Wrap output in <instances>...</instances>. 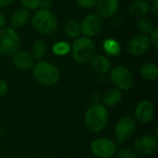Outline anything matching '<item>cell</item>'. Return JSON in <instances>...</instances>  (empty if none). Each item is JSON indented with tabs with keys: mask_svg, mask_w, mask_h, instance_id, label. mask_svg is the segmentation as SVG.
<instances>
[{
	"mask_svg": "<svg viewBox=\"0 0 158 158\" xmlns=\"http://www.w3.org/2000/svg\"><path fill=\"white\" fill-rule=\"evenodd\" d=\"M145 1H147V2L149 3V2H155L156 0H145Z\"/></svg>",
	"mask_w": 158,
	"mask_h": 158,
	"instance_id": "obj_34",
	"label": "cell"
},
{
	"mask_svg": "<svg viewBox=\"0 0 158 158\" xmlns=\"http://www.w3.org/2000/svg\"><path fill=\"white\" fill-rule=\"evenodd\" d=\"M122 98L121 91L117 88H111L107 90L103 95V102L106 106H117Z\"/></svg>",
	"mask_w": 158,
	"mask_h": 158,
	"instance_id": "obj_18",
	"label": "cell"
},
{
	"mask_svg": "<svg viewBox=\"0 0 158 158\" xmlns=\"http://www.w3.org/2000/svg\"><path fill=\"white\" fill-rule=\"evenodd\" d=\"M13 64L20 70H29L33 67L34 59L31 55L26 51H17L13 55Z\"/></svg>",
	"mask_w": 158,
	"mask_h": 158,
	"instance_id": "obj_14",
	"label": "cell"
},
{
	"mask_svg": "<svg viewBox=\"0 0 158 158\" xmlns=\"http://www.w3.org/2000/svg\"><path fill=\"white\" fill-rule=\"evenodd\" d=\"M91 66L93 69L98 73H106L111 69L109 59L103 55H94L91 59Z\"/></svg>",
	"mask_w": 158,
	"mask_h": 158,
	"instance_id": "obj_17",
	"label": "cell"
},
{
	"mask_svg": "<svg viewBox=\"0 0 158 158\" xmlns=\"http://www.w3.org/2000/svg\"><path fill=\"white\" fill-rule=\"evenodd\" d=\"M21 4L23 5L24 8H27L28 10H35L39 9L41 7L42 0H20Z\"/></svg>",
	"mask_w": 158,
	"mask_h": 158,
	"instance_id": "obj_25",
	"label": "cell"
},
{
	"mask_svg": "<svg viewBox=\"0 0 158 158\" xmlns=\"http://www.w3.org/2000/svg\"><path fill=\"white\" fill-rule=\"evenodd\" d=\"M98 0H76L77 5L81 8H91L96 5Z\"/></svg>",
	"mask_w": 158,
	"mask_h": 158,
	"instance_id": "obj_27",
	"label": "cell"
},
{
	"mask_svg": "<svg viewBox=\"0 0 158 158\" xmlns=\"http://www.w3.org/2000/svg\"><path fill=\"white\" fill-rule=\"evenodd\" d=\"M150 4L145 0H135L129 6V13L132 17L143 18L150 12Z\"/></svg>",
	"mask_w": 158,
	"mask_h": 158,
	"instance_id": "obj_15",
	"label": "cell"
},
{
	"mask_svg": "<svg viewBox=\"0 0 158 158\" xmlns=\"http://www.w3.org/2000/svg\"><path fill=\"white\" fill-rule=\"evenodd\" d=\"M103 49L105 53L109 56H117L121 52V46L119 43L115 39H106L104 41Z\"/></svg>",
	"mask_w": 158,
	"mask_h": 158,
	"instance_id": "obj_20",
	"label": "cell"
},
{
	"mask_svg": "<svg viewBox=\"0 0 158 158\" xmlns=\"http://www.w3.org/2000/svg\"><path fill=\"white\" fill-rule=\"evenodd\" d=\"M52 50L54 54H56V56H65L70 52L71 46L68 42L61 41V42H57L56 44H55L53 45Z\"/></svg>",
	"mask_w": 158,
	"mask_h": 158,
	"instance_id": "obj_24",
	"label": "cell"
},
{
	"mask_svg": "<svg viewBox=\"0 0 158 158\" xmlns=\"http://www.w3.org/2000/svg\"><path fill=\"white\" fill-rule=\"evenodd\" d=\"M65 33L70 38H78L81 34L80 23L74 19L69 20L65 25Z\"/></svg>",
	"mask_w": 158,
	"mask_h": 158,
	"instance_id": "obj_22",
	"label": "cell"
},
{
	"mask_svg": "<svg viewBox=\"0 0 158 158\" xmlns=\"http://www.w3.org/2000/svg\"><path fill=\"white\" fill-rule=\"evenodd\" d=\"M134 149L136 153H139L143 156L154 154L157 149V140L152 135L141 136L135 140Z\"/></svg>",
	"mask_w": 158,
	"mask_h": 158,
	"instance_id": "obj_11",
	"label": "cell"
},
{
	"mask_svg": "<svg viewBox=\"0 0 158 158\" xmlns=\"http://www.w3.org/2000/svg\"><path fill=\"white\" fill-rule=\"evenodd\" d=\"M47 51L46 44L43 40H37L31 47V56L33 59L41 60L44 58Z\"/></svg>",
	"mask_w": 158,
	"mask_h": 158,
	"instance_id": "obj_21",
	"label": "cell"
},
{
	"mask_svg": "<svg viewBox=\"0 0 158 158\" xmlns=\"http://www.w3.org/2000/svg\"><path fill=\"white\" fill-rule=\"evenodd\" d=\"M136 130V121L131 117H126L119 119L115 126V135L118 144H122L130 138Z\"/></svg>",
	"mask_w": 158,
	"mask_h": 158,
	"instance_id": "obj_8",
	"label": "cell"
},
{
	"mask_svg": "<svg viewBox=\"0 0 158 158\" xmlns=\"http://www.w3.org/2000/svg\"><path fill=\"white\" fill-rule=\"evenodd\" d=\"M20 46V38L13 28L0 29V53L5 56L14 55Z\"/></svg>",
	"mask_w": 158,
	"mask_h": 158,
	"instance_id": "obj_5",
	"label": "cell"
},
{
	"mask_svg": "<svg viewBox=\"0 0 158 158\" xmlns=\"http://www.w3.org/2000/svg\"><path fill=\"white\" fill-rule=\"evenodd\" d=\"M1 57H2V54L0 53V59H1Z\"/></svg>",
	"mask_w": 158,
	"mask_h": 158,
	"instance_id": "obj_36",
	"label": "cell"
},
{
	"mask_svg": "<svg viewBox=\"0 0 158 158\" xmlns=\"http://www.w3.org/2000/svg\"><path fill=\"white\" fill-rule=\"evenodd\" d=\"M7 92V84L6 82L0 78V97H3Z\"/></svg>",
	"mask_w": 158,
	"mask_h": 158,
	"instance_id": "obj_29",
	"label": "cell"
},
{
	"mask_svg": "<svg viewBox=\"0 0 158 158\" xmlns=\"http://www.w3.org/2000/svg\"><path fill=\"white\" fill-rule=\"evenodd\" d=\"M95 6L97 14L102 19H107L117 13L119 7V0H98Z\"/></svg>",
	"mask_w": 158,
	"mask_h": 158,
	"instance_id": "obj_13",
	"label": "cell"
},
{
	"mask_svg": "<svg viewBox=\"0 0 158 158\" xmlns=\"http://www.w3.org/2000/svg\"><path fill=\"white\" fill-rule=\"evenodd\" d=\"M134 115H135L137 121H139L140 123H143V124L149 123L155 116L154 105L148 100L140 102L138 106H136Z\"/></svg>",
	"mask_w": 158,
	"mask_h": 158,
	"instance_id": "obj_12",
	"label": "cell"
},
{
	"mask_svg": "<svg viewBox=\"0 0 158 158\" xmlns=\"http://www.w3.org/2000/svg\"><path fill=\"white\" fill-rule=\"evenodd\" d=\"M53 6L52 0H42L41 3V8H45V9H50Z\"/></svg>",
	"mask_w": 158,
	"mask_h": 158,
	"instance_id": "obj_31",
	"label": "cell"
},
{
	"mask_svg": "<svg viewBox=\"0 0 158 158\" xmlns=\"http://www.w3.org/2000/svg\"><path fill=\"white\" fill-rule=\"evenodd\" d=\"M30 11L27 8H19L14 12L11 17V26L13 29H19L24 27L30 20Z\"/></svg>",
	"mask_w": 158,
	"mask_h": 158,
	"instance_id": "obj_16",
	"label": "cell"
},
{
	"mask_svg": "<svg viewBox=\"0 0 158 158\" xmlns=\"http://www.w3.org/2000/svg\"><path fill=\"white\" fill-rule=\"evenodd\" d=\"M151 43L147 35L137 34L133 36L128 43L127 51L131 56H141L150 48Z\"/></svg>",
	"mask_w": 158,
	"mask_h": 158,
	"instance_id": "obj_10",
	"label": "cell"
},
{
	"mask_svg": "<svg viewBox=\"0 0 158 158\" xmlns=\"http://www.w3.org/2000/svg\"><path fill=\"white\" fill-rule=\"evenodd\" d=\"M137 28L142 32V34L147 35L151 34V32L155 30V24L148 18H140L137 21Z\"/></svg>",
	"mask_w": 158,
	"mask_h": 158,
	"instance_id": "obj_23",
	"label": "cell"
},
{
	"mask_svg": "<svg viewBox=\"0 0 158 158\" xmlns=\"http://www.w3.org/2000/svg\"><path fill=\"white\" fill-rule=\"evenodd\" d=\"M140 74L147 81H156L158 78V68L154 63H144L140 68Z\"/></svg>",
	"mask_w": 158,
	"mask_h": 158,
	"instance_id": "obj_19",
	"label": "cell"
},
{
	"mask_svg": "<svg viewBox=\"0 0 158 158\" xmlns=\"http://www.w3.org/2000/svg\"><path fill=\"white\" fill-rule=\"evenodd\" d=\"M15 0H0V7H6L11 5Z\"/></svg>",
	"mask_w": 158,
	"mask_h": 158,
	"instance_id": "obj_32",
	"label": "cell"
},
{
	"mask_svg": "<svg viewBox=\"0 0 158 158\" xmlns=\"http://www.w3.org/2000/svg\"><path fill=\"white\" fill-rule=\"evenodd\" d=\"M1 132H2V129H1V125H0V136H1Z\"/></svg>",
	"mask_w": 158,
	"mask_h": 158,
	"instance_id": "obj_35",
	"label": "cell"
},
{
	"mask_svg": "<svg viewBox=\"0 0 158 158\" xmlns=\"http://www.w3.org/2000/svg\"><path fill=\"white\" fill-rule=\"evenodd\" d=\"M118 158H138V155L134 150L122 148L118 152Z\"/></svg>",
	"mask_w": 158,
	"mask_h": 158,
	"instance_id": "obj_26",
	"label": "cell"
},
{
	"mask_svg": "<svg viewBox=\"0 0 158 158\" xmlns=\"http://www.w3.org/2000/svg\"><path fill=\"white\" fill-rule=\"evenodd\" d=\"M71 53L74 60L79 64H86L95 55L96 47L91 38L82 36L74 40L71 46Z\"/></svg>",
	"mask_w": 158,
	"mask_h": 158,
	"instance_id": "obj_3",
	"label": "cell"
},
{
	"mask_svg": "<svg viewBox=\"0 0 158 158\" xmlns=\"http://www.w3.org/2000/svg\"><path fill=\"white\" fill-rule=\"evenodd\" d=\"M6 24V18L5 16L2 14V12H0V29H2Z\"/></svg>",
	"mask_w": 158,
	"mask_h": 158,
	"instance_id": "obj_33",
	"label": "cell"
},
{
	"mask_svg": "<svg viewBox=\"0 0 158 158\" xmlns=\"http://www.w3.org/2000/svg\"><path fill=\"white\" fill-rule=\"evenodd\" d=\"M84 119L86 126L91 131L100 132L106 126L108 113L104 106L100 104H94L87 109Z\"/></svg>",
	"mask_w": 158,
	"mask_h": 158,
	"instance_id": "obj_4",
	"label": "cell"
},
{
	"mask_svg": "<svg viewBox=\"0 0 158 158\" xmlns=\"http://www.w3.org/2000/svg\"><path fill=\"white\" fill-rule=\"evenodd\" d=\"M35 81L43 86H53L60 80L58 69L48 61H39L32 69Z\"/></svg>",
	"mask_w": 158,
	"mask_h": 158,
	"instance_id": "obj_2",
	"label": "cell"
},
{
	"mask_svg": "<svg viewBox=\"0 0 158 158\" xmlns=\"http://www.w3.org/2000/svg\"><path fill=\"white\" fill-rule=\"evenodd\" d=\"M149 39H150V43H151V44H152L156 49H158V29L157 28H155V30L151 32Z\"/></svg>",
	"mask_w": 158,
	"mask_h": 158,
	"instance_id": "obj_28",
	"label": "cell"
},
{
	"mask_svg": "<svg viewBox=\"0 0 158 158\" xmlns=\"http://www.w3.org/2000/svg\"><path fill=\"white\" fill-rule=\"evenodd\" d=\"M93 154L99 158H111L118 151V147L113 141L106 138L97 139L91 145Z\"/></svg>",
	"mask_w": 158,
	"mask_h": 158,
	"instance_id": "obj_9",
	"label": "cell"
},
{
	"mask_svg": "<svg viewBox=\"0 0 158 158\" xmlns=\"http://www.w3.org/2000/svg\"><path fill=\"white\" fill-rule=\"evenodd\" d=\"M154 4H153V6H151V8H150V10H151V12H152V14L154 15V17L155 18H158V1L157 0H156L155 2H153Z\"/></svg>",
	"mask_w": 158,
	"mask_h": 158,
	"instance_id": "obj_30",
	"label": "cell"
},
{
	"mask_svg": "<svg viewBox=\"0 0 158 158\" xmlns=\"http://www.w3.org/2000/svg\"><path fill=\"white\" fill-rule=\"evenodd\" d=\"M33 29L41 34H53L58 28V21L50 9L39 8L31 18Z\"/></svg>",
	"mask_w": 158,
	"mask_h": 158,
	"instance_id": "obj_1",
	"label": "cell"
},
{
	"mask_svg": "<svg viewBox=\"0 0 158 158\" xmlns=\"http://www.w3.org/2000/svg\"><path fill=\"white\" fill-rule=\"evenodd\" d=\"M81 32L88 38L97 36L103 29V19L98 14H90L81 22Z\"/></svg>",
	"mask_w": 158,
	"mask_h": 158,
	"instance_id": "obj_7",
	"label": "cell"
},
{
	"mask_svg": "<svg viewBox=\"0 0 158 158\" xmlns=\"http://www.w3.org/2000/svg\"><path fill=\"white\" fill-rule=\"evenodd\" d=\"M111 82L118 89L128 91L134 85V77L131 71L124 66L115 67L109 75Z\"/></svg>",
	"mask_w": 158,
	"mask_h": 158,
	"instance_id": "obj_6",
	"label": "cell"
}]
</instances>
